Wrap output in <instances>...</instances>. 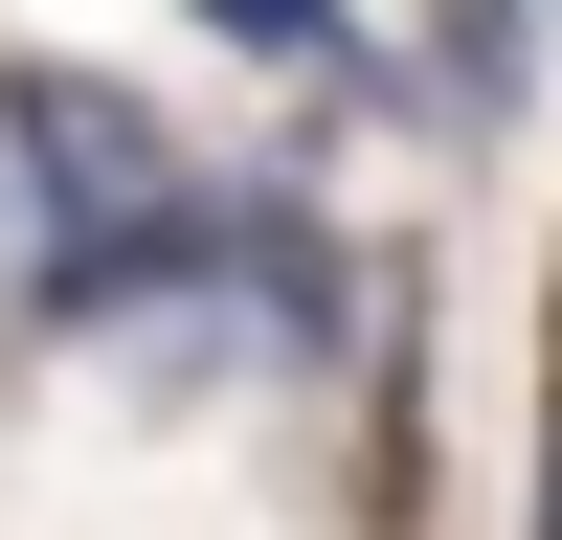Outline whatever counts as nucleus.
<instances>
[{"label": "nucleus", "instance_id": "obj_1", "mask_svg": "<svg viewBox=\"0 0 562 540\" xmlns=\"http://www.w3.org/2000/svg\"><path fill=\"white\" fill-rule=\"evenodd\" d=\"M23 180H45V315H135V293H225V270H315L270 203H225L203 158H158L135 113H90L68 68H23Z\"/></svg>", "mask_w": 562, "mask_h": 540}]
</instances>
